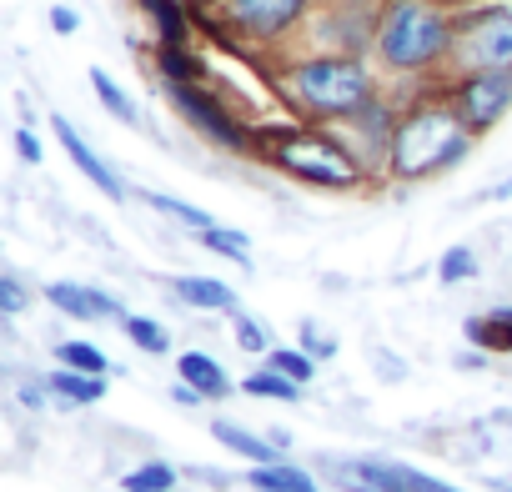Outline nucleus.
<instances>
[{
    "instance_id": "obj_1",
    "label": "nucleus",
    "mask_w": 512,
    "mask_h": 492,
    "mask_svg": "<svg viewBox=\"0 0 512 492\" xmlns=\"http://www.w3.org/2000/svg\"><path fill=\"white\" fill-rule=\"evenodd\" d=\"M457 36V0H382L372 66L387 86L412 91L447 76Z\"/></svg>"
},
{
    "instance_id": "obj_2",
    "label": "nucleus",
    "mask_w": 512,
    "mask_h": 492,
    "mask_svg": "<svg viewBox=\"0 0 512 492\" xmlns=\"http://www.w3.org/2000/svg\"><path fill=\"white\" fill-rule=\"evenodd\" d=\"M272 86L282 96V106L292 111V121H312V126H337L342 116L362 111L387 81L372 61L362 56H327V51H282Z\"/></svg>"
},
{
    "instance_id": "obj_3",
    "label": "nucleus",
    "mask_w": 512,
    "mask_h": 492,
    "mask_svg": "<svg viewBox=\"0 0 512 492\" xmlns=\"http://www.w3.org/2000/svg\"><path fill=\"white\" fill-rule=\"evenodd\" d=\"M472 146H477V136L452 111L442 81L412 86V91H402V121H397V141H392L387 181H397V186L432 181V176L462 166L472 156Z\"/></svg>"
},
{
    "instance_id": "obj_4",
    "label": "nucleus",
    "mask_w": 512,
    "mask_h": 492,
    "mask_svg": "<svg viewBox=\"0 0 512 492\" xmlns=\"http://www.w3.org/2000/svg\"><path fill=\"white\" fill-rule=\"evenodd\" d=\"M256 156H262L272 171L317 186V191H362L372 186V176L357 166V156L312 121H282V126H262L256 136Z\"/></svg>"
},
{
    "instance_id": "obj_5",
    "label": "nucleus",
    "mask_w": 512,
    "mask_h": 492,
    "mask_svg": "<svg viewBox=\"0 0 512 492\" xmlns=\"http://www.w3.org/2000/svg\"><path fill=\"white\" fill-rule=\"evenodd\" d=\"M206 31L221 41L256 51V56H282L302 41L317 0H211V6H191Z\"/></svg>"
},
{
    "instance_id": "obj_6",
    "label": "nucleus",
    "mask_w": 512,
    "mask_h": 492,
    "mask_svg": "<svg viewBox=\"0 0 512 492\" xmlns=\"http://www.w3.org/2000/svg\"><path fill=\"white\" fill-rule=\"evenodd\" d=\"M482 71H512V0H462L457 6L447 76H482Z\"/></svg>"
},
{
    "instance_id": "obj_7",
    "label": "nucleus",
    "mask_w": 512,
    "mask_h": 492,
    "mask_svg": "<svg viewBox=\"0 0 512 492\" xmlns=\"http://www.w3.org/2000/svg\"><path fill=\"white\" fill-rule=\"evenodd\" d=\"M397 121H402V91H397V86H382L362 111L342 116V121L327 126V131L357 156V166L372 176V186H382V181H387V166H392Z\"/></svg>"
},
{
    "instance_id": "obj_8",
    "label": "nucleus",
    "mask_w": 512,
    "mask_h": 492,
    "mask_svg": "<svg viewBox=\"0 0 512 492\" xmlns=\"http://www.w3.org/2000/svg\"><path fill=\"white\" fill-rule=\"evenodd\" d=\"M382 26V0H317V11L302 31V51H327V56H362L372 61Z\"/></svg>"
},
{
    "instance_id": "obj_9",
    "label": "nucleus",
    "mask_w": 512,
    "mask_h": 492,
    "mask_svg": "<svg viewBox=\"0 0 512 492\" xmlns=\"http://www.w3.org/2000/svg\"><path fill=\"white\" fill-rule=\"evenodd\" d=\"M166 101H171L176 116H181L196 136H206L211 146H221V151H231V156H256V136H262V126H251L211 81H201V86H166Z\"/></svg>"
},
{
    "instance_id": "obj_10",
    "label": "nucleus",
    "mask_w": 512,
    "mask_h": 492,
    "mask_svg": "<svg viewBox=\"0 0 512 492\" xmlns=\"http://www.w3.org/2000/svg\"><path fill=\"white\" fill-rule=\"evenodd\" d=\"M327 472L357 492H462V487H452L412 462H392V457H337V462H327Z\"/></svg>"
},
{
    "instance_id": "obj_11",
    "label": "nucleus",
    "mask_w": 512,
    "mask_h": 492,
    "mask_svg": "<svg viewBox=\"0 0 512 492\" xmlns=\"http://www.w3.org/2000/svg\"><path fill=\"white\" fill-rule=\"evenodd\" d=\"M452 111L467 121L472 136H487L492 126H502V116L512 111V71H482V76H447L442 81Z\"/></svg>"
},
{
    "instance_id": "obj_12",
    "label": "nucleus",
    "mask_w": 512,
    "mask_h": 492,
    "mask_svg": "<svg viewBox=\"0 0 512 492\" xmlns=\"http://www.w3.org/2000/svg\"><path fill=\"white\" fill-rule=\"evenodd\" d=\"M51 131H56L61 151L71 156V166H76V171H81V176H86V181H91L101 196H111V201H126V196H131V191H126V181H121V176H116V171H111V166H106V161L91 151V141H86V136H81V131L66 121V116H51Z\"/></svg>"
},
{
    "instance_id": "obj_13",
    "label": "nucleus",
    "mask_w": 512,
    "mask_h": 492,
    "mask_svg": "<svg viewBox=\"0 0 512 492\" xmlns=\"http://www.w3.org/2000/svg\"><path fill=\"white\" fill-rule=\"evenodd\" d=\"M46 302L71 322H126V307L116 297H106L101 287H86V282H51Z\"/></svg>"
},
{
    "instance_id": "obj_14",
    "label": "nucleus",
    "mask_w": 512,
    "mask_h": 492,
    "mask_svg": "<svg viewBox=\"0 0 512 492\" xmlns=\"http://www.w3.org/2000/svg\"><path fill=\"white\" fill-rule=\"evenodd\" d=\"M136 11L151 21L161 46H191V26H196L191 0H136Z\"/></svg>"
},
{
    "instance_id": "obj_15",
    "label": "nucleus",
    "mask_w": 512,
    "mask_h": 492,
    "mask_svg": "<svg viewBox=\"0 0 512 492\" xmlns=\"http://www.w3.org/2000/svg\"><path fill=\"white\" fill-rule=\"evenodd\" d=\"M176 382L196 387L206 402H221V397H231V392H236V387H231V377H226V367H221L211 352H181V357H176Z\"/></svg>"
},
{
    "instance_id": "obj_16",
    "label": "nucleus",
    "mask_w": 512,
    "mask_h": 492,
    "mask_svg": "<svg viewBox=\"0 0 512 492\" xmlns=\"http://www.w3.org/2000/svg\"><path fill=\"white\" fill-rule=\"evenodd\" d=\"M171 287V297L181 302V307H191V312H236V292L226 287V282H216V277H171L166 282Z\"/></svg>"
},
{
    "instance_id": "obj_17",
    "label": "nucleus",
    "mask_w": 512,
    "mask_h": 492,
    "mask_svg": "<svg viewBox=\"0 0 512 492\" xmlns=\"http://www.w3.org/2000/svg\"><path fill=\"white\" fill-rule=\"evenodd\" d=\"M211 437L231 452V457H246L251 467H267V462H282V452L267 442V437H256L251 427L231 422V417H211Z\"/></svg>"
},
{
    "instance_id": "obj_18",
    "label": "nucleus",
    "mask_w": 512,
    "mask_h": 492,
    "mask_svg": "<svg viewBox=\"0 0 512 492\" xmlns=\"http://www.w3.org/2000/svg\"><path fill=\"white\" fill-rule=\"evenodd\" d=\"M251 492H322V482H317V472H307V467H297V462H267V467H246V477H241Z\"/></svg>"
},
{
    "instance_id": "obj_19",
    "label": "nucleus",
    "mask_w": 512,
    "mask_h": 492,
    "mask_svg": "<svg viewBox=\"0 0 512 492\" xmlns=\"http://www.w3.org/2000/svg\"><path fill=\"white\" fill-rule=\"evenodd\" d=\"M151 66L161 76V86H201L206 81V61L191 46H151Z\"/></svg>"
},
{
    "instance_id": "obj_20",
    "label": "nucleus",
    "mask_w": 512,
    "mask_h": 492,
    "mask_svg": "<svg viewBox=\"0 0 512 492\" xmlns=\"http://www.w3.org/2000/svg\"><path fill=\"white\" fill-rule=\"evenodd\" d=\"M46 387L61 407H96L106 397V377H91V372H71V367H56L46 372Z\"/></svg>"
},
{
    "instance_id": "obj_21",
    "label": "nucleus",
    "mask_w": 512,
    "mask_h": 492,
    "mask_svg": "<svg viewBox=\"0 0 512 492\" xmlns=\"http://www.w3.org/2000/svg\"><path fill=\"white\" fill-rule=\"evenodd\" d=\"M462 337L472 347H482V352H512V307H497L487 317H467Z\"/></svg>"
},
{
    "instance_id": "obj_22",
    "label": "nucleus",
    "mask_w": 512,
    "mask_h": 492,
    "mask_svg": "<svg viewBox=\"0 0 512 492\" xmlns=\"http://www.w3.org/2000/svg\"><path fill=\"white\" fill-rule=\"evenodd\" d=\"M241 392L246 397H262V402H302V382L282 377L277 367H256L241 377Z\"/></svg>"
},
{
    "instance_id": "obj_23",
    "label": "nucleus",
    "mask_w": 512,
    "mask_h": 492,
    "mask_svg": "<svg viewBox=\"0 0 512 492\" xmlns=\"http://www.w3.org/2000/svg\"><path fill=\"white\" fill-rule=\"evenodd\" d=\"M141 201L151 206V211H161V216H171L176 226H186V231H211V226H221L211 211H201V206H191V201H176V196H161V191H141Z\"/></svg>"
},
{
    "instance_id": "obj_24",
    "label": "nucleus",
    "mask_w": 512,
    "mask_h": 492,
    "mask_svg": "<svg viewBox=\"0 0 512 492\" xmlns=\"http://www.w3.org/2000/svg\"><path fill=\"white\" fill-rule=\"evenodd\" d=\"M56 367L91 372V377H106V372H111L106 352H101L96 342H86V337H66V342H56Z\"/></svg>"
},
{
    "instance_id": "obj_25",
    "label": "nucleus",
    "mask_w": 512,
    "mask_h": 492,
    "mask_svg": "<svg viewBox=\"0 0 512 492\" xmlns=\"http://www.w3.org/2000/svg\"><path fill=\"white\" fill-rule=\"evenodd\" d=\"M176 477H181V472H176L171 462L151 457V462L121 472V492H176Z\"/></svg>"
},
{
    "instance_id": "obj_26",
    "label": "nucleus",
    "mask_w": 512,
    "mask_h": 492,
    "mask_svg": "<svg viewBox=\"0 0 512 492\" xmlns=\"http://www.w3.org/2000/svg\"><path fill=\"white\" fill-rule=\"evenodd\" d=\"M91 91H96V101H101V106H106V111H111L121 126H141L136 101H131V96H126L116 81H111V71H101V66H96V71H91Z\"/></svg>"
},
{
    "instance_id": "obj_27",
    "label": "nucleus",
    "mask_w": 512,
    "mask_h": 492,
    "mask_svg": "<svg viewBox=\"0 0 512 492\" xmlns=\"http://www.w3.org/2000/svg\"><path fill=\"white\" fill-rule=\"evenodd\" d=\"M196 241L206 246V252H216V257L236 262L241 272H251V241H246V231H231V226H211V231H201Z\"/></svg>"
},
{
    "instance_id": "obj_28",
    "label": "nucleus",
    "mask_w": 512,
    "mask_h": 492,
    "mask_svg": "<svg viewBox=\"0 0 512 492\" xmlns=\"http://www.w3.org/2000/svg\"><path fill=\"white\" fill-rule=\"evenodd\" d=\"M121 332L141 347V352H151V357H166L171 352V332L156 322V317H141V312H126V322H121Z\"/></svg>"
},
{
    "instance_id": "obj_29",
    "label": "nucleus",
    "mask_w": 512,
    "mask_h": 492,
    "mask_svg": "<svg viewBox=\"0 0 512 492\" xmlns=\"http://www.w3.org/2000/svg\"><path fill=\"white\" fill-rule=\"evenodd\" d=\"M477 272H482V262H477V252H472V246H447V252L437 257V282H442V287L472 282Z\"/></svg>"
},
{
    "instance_id": "obj_30",
    "label": "nucleus",
    "mask_w": 512,
    "mask_h": 492,
    "mask_svg": "<svg viewBox=\"0 0 512 492\" xmlns=\"http://www.w3.org/2000/svg\"><path fill=\"white\" fill-rule=\"evenodd\" d=\"M231 337H236V347L241 352H251V357H267L277 342L267 337V327L262 322H256L251 312H231Z\"/></svg>"
},
{
    "instance_id": "obj_31",
    "label": "nucleus",
    "mask_w": 512,
    "mask_h": 492,
    "mask_svg": "<svg viewBox=\"0 0 512 492\" xmlns=\"http://www.w3.org/2000/svg\"><path fill=\"white\" fill-rule=\"evenodd\" d=\"M267 367H277L282 377H292V382H302V387L317 377V362H312L302 347H272V352H267Z\"/></svg>"
},
{
    "instance_id": "obj_32",
    "label": "nucleus",
    "mask_w": 512,
    "mask_h": 492,
    "mask_svg": "<svg viewBox=\"0 0 512 492\" xmlns=\"http://www.w3.org/2000/svg\"><path fill=\"white\" fill-rule=\"evenodd\" d=\"M297 347H302L312 362H332V357H337V337L322 332L317 322H302V342H297Z\"/></svg>"
},
{
    "instance_id": "obj_33",
    "label": "nucleus",
    "mask_w": 512,
    "mask_h": 492,
    "mask_svg": "<svg viewBox=\"0 0 512 492\" xmlns=\"http://www.w3.org/2000/svg\"><path fill=\"white\" fill-rule=\"evenodd\" d=\"M26 287H21V277L16 272H6V277H0V317H21L26 312Z\"/></svg>"
},
{
    "instance_id": "obj_34",
    "label": "nucleus",
    "mask_w": 512,
    "mask_h": 492,
    "mask_svg": "<svg viewBox=\"0 0 512 492\" xmlns=\"http://www.w3.org/2000/svg\"><path fill=\"white\" fill-rule=\"evenodd\" d=\"M16 156H21L26 166H41V136H36L31 126H16Z\"/></svg>"
},
{
    "instance_id": "obj_35",
    "label": "nucleus",
    "mask_w": 512,
    "mask_h": 492,
    "mask_svg": "<svg viewBox=\"0 0 512 492\" xmlns=\"http://www.w3.org/2000/svg\"><path fill=\"white\" fill-rule=\"evenodd\" d=\"M51 31H56V36H76V31H81V16H76L71 6H51Z\"/></svg>"
},
{
    "instance_id": "obj_36",
    "label": "nucleus",
    "mask_w": 512,
    "mask_h": 492,
    "mask_svg": "<svg viewBox=\"0 0 512 492\" xmlns=\"http://www.w3.org/2000/svg\"><path fill=\"white\" fill-rule=\"evenodd\" d=\"M171 402H176V407H201L206 397H201L196 387H186V382H176V387H171Z\"/></svg>"
},
{
    "instance_id": "obj_37",
    "label": "nucleus",
    "mask_w": 512,
    "mask_h": 492,
    "mask_svg": "<svg viewBox=\"0 0 512 492\" xmlns=\"http://www.w3.org/2000/svg\"><path fill=\"white\" fill-rule=\"evenodd\" d=\"M487 357H492V352L472 347V352H462V357H457V367H462V372H482V367H487Z\"/></svg>"
},
{
    "instance_id": "obj_38",
    "label": "nucleus",
    "mask_w": 512,
    "mask_h": 492,
    "mask_svg": "<svg viewBox=\"0 0 512 492\" xmlns=\"http://www.w3.org/2000/svg\"><path fill=\"white\" fill-rule=\"evenodd\" d=\"M507 196H512V176H507V181H497V186H487V191H482V201H507Z\"/></svg>"
},
{
    "instance_id": "obj_39",
    "label": "nucleus",
    "mask_w": 512,
    "mask_h": 492,
    "mask_svg": "<svg viewBox=\"0 0 512 492\" xmlns=\"http://www.w3.org/2000/svg\"><path fill=\"white\" fill-rule=\"evenodd\" d=\"M267 442H272L277 452H287V447H292V432H287V427H272V432H267Z\"/></svg>"
},
{
    "instance_id": "obj_40",
    "label": "nucleus",
    "mask_w": 512,
    "mask_h": 492,
    "mask_svg": "<svg viewBox=\"0 0 512 492\" xmlns=\"http://www.w3.org/2000/svg\"><path fill=\"white\" fill-rule=\"evenodd\" d=\"M191 6H211V0H191Z\"/></svg>"
},
{
    "instance_id": "obj_41",
    "label": "nucleus",
    "mask_w": 512,
    "mask_h": 492,
    "mask_svg": "<svg viewBox=\"0 0 512 492\" xmlns=\"http://www.w3.org/2000/svg\"><path fill=\"white\" fill-rule=\"evenodd\" d=\"M342 492H357V487H342Z\"/></svg>"
},
{
    "instance_id": "obj_42",
    "label": "nucleus",
    "mask_w": 512,
    "mask_h": 492,
    "mask_svg": "<svg viewBox=\"0 0 512 492\" xmlns=\"http://www.w3.org/2000/svg\"><path fill=\"white\" fill-rule=\"evenodd\" d=\"M457 6H462V0H457Z\"/></svg>"
}]
</instances>
